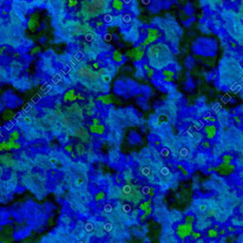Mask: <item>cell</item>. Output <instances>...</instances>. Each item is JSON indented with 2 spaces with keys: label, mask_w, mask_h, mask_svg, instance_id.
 Masks as SVG:
<instances>
[{
  "label": "cell",
  "mask_w": 243,
  "mask_h": 243,
  "mask_svg": "<svg viewBox=\"0 0 243 243\" xmlns=\"http://www.w3.org/2000/svg\"><path fill=\"white\" fill-rule=\"evenodd\" d=\"M192 233H193V226H192V224L184 223V224L179 225L178 228H177V235L180 238H184L190 236Z\"/></svg>",
  "instance_id": "1"
},
{
  "label": "cell",
  "mask_w": 243,
  "mask_h": 243,
  "mask_svg": "<svg viewBox=\"0 0 243 243\" xmlns=\"http://www.w3.org/2000/svg\"><path fill=\"white\" fill-rule=\"evenodd\" d=\"M215 170L221 176H228L230 175L234 170H235V166L231 165V164H226V163H221L219 164L218 167L215 168Z\"/></svg>",
  "instance_id": "2"
},
{
  "label": "cell",
  "mask_w": 243,
  "mask_h": 243,
  "mask_svg": "<svg viewBox=\"0 0 243 243\" xmlns=\"http://www.w3.org/2000/svg\"><path fill=\"white\" fill-rule=\"evenodd\" d=\"M11 236H12V229L10 225H6V226H4V228L1 229V231H0V240L2 242L9 243L10 242L9 238H12Z\"/></svg>",
  "instance_id": "3"
},
{
  "label": "cell",
  "mask_w": 243,
  "mask_h": 243,
  "mask_svg": "<svg viewBox=\"0 0 243 243\" xmlns=\"http://www.w3.org/2000/svg\"><path fill=\"white\" fill-rule=\"evenodd\" d=\"M147 33L148 34H147V37L145 38V40L144 42V45H149L152 42L156 41L160 37V32L156 29H148Z\"/></svg>",
  "instance_id": "4"
},
{
  "label": "cell",
  "mask_w": 243,
  "mask_h": 243,
  "mask_svg": "<svg viewBox=\"0 0 243 243\" xmlns=\"http://www.w3.org/2000/svg\"><path fill=\"white\" fill-rule=\"evenodd\" d=\"M38 23H39V15L37 13L31 14L29 19V28L30 29V30H34Z\"/></svg>",
  "instance_id": "5"
},
{
  "label": "cell",
  "mask_w": 243,
  "mask_h": 243,
  "mask_svg": "<svg viewBox=\"0 0 243 243\" xmlns=\"http://www.w3.org/2000/svg\"><path fill=\"white\" fill-rule=\"evenodd\" d=\"M204 131L208 139H213L217 134V127L215 125H207L204 127Z\"/></svg>",
  "instance_id": "6"
},
{
  "label": "cell",
  "mask_w": 243,
  "mask_h": 243,
  "mask_svg": "<svg viewBox=\"0 0 243 243\" xmlns=\"http://www.w3.org/2000/svg\"><path fill=\"white\" fill-rule=\"evenodd\" d=\"M112 8H113L115 10H117V11H121V10H123L124 8V2H122V1H120V0H114V1L112 2Z\"/></svg>",
  "instance_id": "7"
},
{
  "label": "cell",
  "mask_w": 243,
  "mask_h": 243,
  "mask_svg": "<svg viewBox=\"0 0 243 243\" xmlns=\"http://www.w3.org/2000/svg\"><path fill=\"white\" fill-rule=\"evenodd\" d=\"M13 117H14V113L10 109H6L2 115V118L4 121H10Z\"/></svg>",
  "instance_id": "8"
},
{
  "label": "cell",
  "mask_w": 243,
  "mask_h": 243,
  "mask_svg": "<svg viewBox=\"0 0 243 243\" xmlns=\"http://www.w3.org/2000/svg\"><path fill=\"white\" fill-rule=\"evenodd\" d=\"M112 58H113V61L116 63L123 62V55L119 50H114V52L112 54Z\"/></svg>",
  "instance_id": "9"
},
{
  "label": "cell",
  "mask_w": 243,
  "mask_h": 243,
  "mask_svg": "<svg viewBox=\"0 0 243 243\" xmlns=\"http://www.w3.org/2000/svg\"><path fill=\"white\" fill-rule=\"evenodd\" d=\"M122 191H123V193H124L125 196H129V195H131V194L133 193V191H134V190H133L132 185H130V184L126 183L125 185H124V187H123Z\"/></svg>",
  "instance_id": "10"
},
{
  "label": "cell",
  "mask_w": 243,
  "mask_h": 243,
  "mask_svg": "<svg viewBox=\"0 0 243 243\" xmlns=\"http://www.w3.org/2000/svg\"><path fill=\"white\" fill-rule=\"evenodd\" d=\"M140 51H141V50H140V48H139V47L134 48V49H131L130 50H128V51H127V56H129L130 58L135 59V58H136V56L138 55V53H139Z\"/></svg>",
  "instance_id": "11"
},
{
  "label": "cell",
  "mask_w": 243,
  "mask_h": 243,
  "mask_svg": "<svg viewBox=\"0 0 243 243\" xmlns=\"http://www.w3.org/2000/svg\"><path fill=\"white\" fill-rule=\"evenodd\" d=\"M77 98V96L74 95V91L73 90H69V92H67V94L65 95V101L69 100V101H74Z\"/></svg>",
  "instance_id": "12"
},
{
  "label": "cell",
  "mask_w": 243,
  "mask_h": 243,
  "mask_svg": "<svg viewBox=\"0 0 243 243\" xmlns=\"http://www.w3.org/2000/svg\"><path fill=\"white\" fill-rule=\"evenodd\" d=\"M162 73H163V76L164 77H174V75H175V72L173 71V70H171V69H164V70L162 71Z\"/></svg>",
  "instance_id": "13"
},
{
  "label": "cell",
  "mask_w": 243,
  "mask_h": 243,
  "mask_svg": "<svg viewBox=\"0 0 243 243\" xmlns=\"http://www.w3.org/2000/svg\"><path fill=\"white\" fill-rule=\"evenodd\" d=\"M222 161H223V163H226V164H230L231 162L233 161V157L231 156V155H228V154H226V155H224L223 157H222Z\"/></svg>",
  "instance_id": "14"
},
{
  "label": "cell",
  "mask_w": 243,
  "mask_h": 243,
  "mask_svg": "<svg viewBox=\"0 0 243 243\" xmlns=\"http://www.w3.org/2000/svg\"><path fill=\"white\" fill-rule=\"evenodd\" d=\"M76 152H77L79 155H83V154L84 153V144H78L76 145Z\"/></svg>",
  "instance_id": "15"
},
{
  "label": "cell",
  "mask_w": 243,
  "mask_h": 243,
  "mask_svg": "<svg viewBox=\"0 0 243 243\" xmlns=\"http://www.w3.org/2000/svg\"><path fill=\"white\" fill-rule=\"evenodd\" d=\"M112 20H113V17H112L111 14H104V17H103V21H104V23H107V24H108V23H111Z\"/></svg>",
  "instance_id": "16"
},
{
  "label": "cell",
  "mask_w": 243,
  "mask_h": 243,
  "mask_svg": "<svg viewBox=\"0 0 243 243\" xmlns=\"http://www.w3.org/2000/svg\"><path fill=\"white\" fill-rule=\"evenodd\" d=\"M194 221H195V217H194V216H192V215H187V216L185 217V223L192 224Z\"/></svg>",
  "instance_id": "17"
},
{
  "label": "cell",
  "mask_w": 243,
  "mask_h": 243,
  "mask_svg": "<svg viewBox=\"0 0 243 243\" xmlns=\"http://www.w3.org/2000/svg\"><path fill=\"white\" fill-rule=\"evenodd\" d=\"M104 104H110L111 102H112V100H111V98H110V96L109 95H106V96H104V97H101V99H100Z\"/></svg>",
  "instance_id": "18"
},
{
  "label": "cell",
  "mask_w": 243,
  "mask_h": 243,
  "mask_svg": "<svg viewBox=\"0 0 243 243\" xmlns=\"http://www.w3.org/2000/svg\"><path fill=\"white\" fill-rule=\"evenodd\" d=\"M150 204H151V200L149 199V200H147V201L144 202L143 204H141V205H140V209H141V210H143V211H144L146 208L150 207Z\"/></svg>",
  "instance_id": "19"
},
{
  "label": "cell",
  "mask_w": 243,
  "mask_h": 243,
  "mask_svg": "<svg viewBox=\"0 0 243 243\" xmlns=\"http://www.w3.org/2000/svg\"><path fill=\"white\" fill-rule=\"evenodd\" d=\"M18 138H19V134H18L17 131H13V132L10 134V141H13V142H15V140H17Z\"/></svg>",
  "instance_id": "20"
},
{
  "label": "cell",
  "mask_w": 243,
  "mask_h": 243,
  "mask_svg": "<svg viewBox=\"0 0 243 243\" xmlns=\"http://www.w3.org/2000/svg\"><path fill=\"white\" fill-rule=\"evenodd\" d=\"M131 15L130 14H128V13H125L124 16H123V21L124 22V23H129V22H131Z\"/></svg>",
  "instance_id": "21"
},
{
  "label": "cell",
  "mask_w": 243,
  "mask_h": 243,
  "mask_svg": "<svg viewBox=\"0 0 243 243\" xmlns=\"http://www.w3.org/2000/svg\"><path fill=\"white\" fill-rule=\"evenodd\" d=\"M208 235H209V237H211V238H216V237L218 236V232H217L215 229H210V230L208 231Z\"/></svg>",
  "instance_id": "22"
},
{
  "label": "cell",
  "mask_w": 243,
  "mask_h": 243,
  "mask_svg": "<svg viewBox=\"0 0 243 243\" xmlns=\"http://www.w3.org/2000/svg\"><path fill=\"white\" fill-rule=\"evenodd\" d=\"M104 132V125H98V128H97V134H103Z\"/></svg>",
  "instance_id": "23"
},
{
  "label": "cell",
  "mask_w": 243,
  "mask_h": 243,
  "mask_svg": "<svg viewBox=\"0 0 243 243\" xmlns=\"http://www.w3.org/2000/svg\"><path fill=\"white\" fill-rule=\"evenodd\" d=\"M84 38H85V40H86V41L90 42V41H92V40H93L94 36H93V34H92V33H90V32H89V33H87V34L85 35V37H84Z\"/></svg>",
  "instance_id": "24"
},
{
  "label": "cell",
  "mask_w": 243,
  "mask_h": 243,
  "mask_svg": "<svg viewBox=\"0 0 243 243\" xmlns=\"http://www.w3.org/2000/svg\"><path fill=\"white\" fill-rule=\"evenodd\" d=\"M144 56V51H140V52L138 53V55L136 56L135 60H136V61H140Z\"/></svg>",
  "instance_id": "25"
},
{
  "label": "cell",
  "mask_w": 243,
  "mask_h": 243,
  "mask_svg": "<svg viewBox=\"0 0 243 243\" xmlns=\"http://www.w3.org/2000/svg\"><path fill=\"white\" fill-rule=\"evenodd\" d=\"M144 212V217H146V216H149V215L152 213V208H151V207H148V208H146V209H145Z\"/></svg>",
  "instance_id": "26"
},
{
  "label": "cell",
  "mask_w": 243,
  "mask_h": 243,
  "mask_svg": "<svg viewBox=\"0 0 243 243\" xmlns=\"http://www.w3.org/2000/svg\"><path fill=\"white\" fill-rule=\"evenodd\" d=\"M153 74H154V69H152V68H150V69H148V70H147V73H146V75L150 78V77H152L153 76Z\"/></svg>",
  "instance_id": "27"
},
{
  "label": "cell",
  "mask_w": 243,
  "mask_h": 243,
  "mask_svg": "<svg viewBox=\"0 0 243 243\" xmlns=\"http://www.w3.org/2000/svg\"><path fill=\"white\" fill-rule=\"evenodd\" d=\"M103 198H104V192H100V193L97 195L96 199H97V200H100V199H103Z\"/></svg>",
  "instance_id": "28"
},
{
  "label": "cell",
  "mask_w": 243,
  "mask_h": 243,
  "mask_svg": "<svg viewBox=\"0 0 243 243\" xmlns=\"http://www.w3.org/2000/svg\"><path fill=\"white\" fill-rule=\"evenodd\" d=\"M161 153H162V155L163 156V157H165V158H166V157L168 156V154H169V151H168V149L164 148V149H162Z\"/></svg>",
  "instance_id": "29"
},
{
  "label": "cell",
  "mask_w": 243,
  "mask_h": 243,
  "mask_svg": "<svg viewBox=\"0 0 243 243\" xmlns=\"http://www.w3.org/2000/svg\"><path fill=\"white\" fill-rule=\"evenodd\" d=\"M191 235H192V238H193L194 239H198V238H199V237H200V234H199V233H192Z\"/></svg>",
  "instance_id": "30"
},
{
  "label": "cell",
  "mask_w": 243,
  "mask_h": 243,
  "mask_svg": "<svg viewBox=\"0 0 243 243\" xmlns=\"http://www.w3.org/2000/svg\"><path fill=\"white\" fill-rule=\"evenodd\" d=\"M104 40L107 41V42H110V41L112 40V35H110V34H105V35H104Z\"/></svg>",
  "instance_id": "31"
},
{
  "label": "cell",
  "mask_w": 243,
  "mask_h": 243,
  "mask_svg": "<svg viewBox=\"0 0 243 243\" xmlns=\"http://www.w3.org/2000/svg\"><path fill=\"white\" fill-rule=\"evenodd\" d=\"M90 131L93 132V133H96L97 132V128H98V125H91L90 127Z\"/></svg>",
  "instance_id": "32"
},
{
  "label": "cell",
  "mask_w": 243,
  "mask_h": 243,
  "mask_svg": "<svg viewBox=\"0 0 243 243\" xmlns=\"http://www.w3.org/2000/svg\"><path fill=\"white\" fill-rule=\"evenodd\" d=\"M103 80L104 82H106V83H108L109 80H110V77H109L108 75H104V76H103Z\"/></svg>",
  "instance_id": "33"
},
{
  "label": "cell",
  "mask_w": 243,
  "mask_h": 243,
  "mask_svg": "<svg viewBox=\"0 0 243 243\" xmlns=\"http://www.w3.org/2000/svg\"><path fill=\"white\" fill-rule=\"evenodd\" d=\"M164 81L165 82H172L174 81V78H172V77H164Z\"/></svg>",
  "instance_id": "34"
},
{
  "label": "cell",
  "mask_w": 243,
  "mask_h": 243,
  "mask_svg": "<svg viewBox=\"0 0 243 243\" xmlns=\"http://www.w3.org/2000/svg\"><path fill=\"white\" fill-rule=\"evenodd\" d=\"M179 169H180V170H181V171L184 173V175H185V176H187V175H188V172H187L186 170H184V169H183L181 166H179Z\"/></svg>",
  "instance_id": "35"
},
{
  "label": "cell",
  "mask_w": 243,
  "mask_h": 243,
  "mask_svg": "<svg viewBox=\"0 0 243 243\" xmlns=\"http://www.w3.org/2000/svg\"><path fill=\"white\" fill-rule=\"evenodd\" d=\"M66 150L69 151V152H71L72 151V146H70V145L69 146H66Z\"/></svg>",
  "instance_id": "36"
},
{
  "label": "cell",
  "mask_w": 243,
  "mask_h": 243,
  "mask_svg": "<svg viewBox=\"0 0 243 243\" xmlns=\"http://www.w3.org/2000/svg\"><path fill=\"white\" fill-rule=\"evenodd\" d=\"M93 125H99V122L97 119H94L93 120Z\"/></svg>",
  "instance_id": "37"
},
{
  "label": "cell",
  "mask_w": 243,
  "mask_h": 243,
  "mask_svg": "<svg viewBox=\"0 0 243 243\" xmlns=\"http://www.w3.org/2000/svg\"><path fill=\"white\" fill-rule=\"evenodd\" d=\"M228 230H229L230 232H234V231H236V230H237V228H234V227H229V228H228Z\"/></svg>",
  "instance_id": "38"
},
{
  "label": "cell",
  "mask_w": 243,
  "mask_h": 243,
  "mask_svg": "<svg viewBox=\"0 0 243 243\" xmlns=\"http://www.w3.org/2000/svg\"><path fill=\"white\" fill-rule=\"evenodd\" d=\"M39 50H40V48H38V47H37V48H35V49L33 50L32 53H34V52H36V51H39Z\"/></svg>",
  "instance_id": "39"
},
{
  "label": "cell",
  "mask_w": 243,
  "mask_h": 243,
  "mask_svg": "<svg viewBox=\"0 0 243 243\" xmlns=\"http://www.w3.org/2000/svg\"><path fill=\"white\" fill-rule=\"evenodd\" d=\"M82 182H83V179H79L77 180V184H81Z\"/></svg>",
  "instance_id": "40"
},
{
  "label": "cell",
  "mask_w": 243,
  "mask_h": 243,
  "mask_svg": "<svg viewBox=\"0 0 243 243\" xmlns=\"http://www.w3.org/2000/svg\"><path fill=\"white\" fill-rule=\"evenodd\" d=\"M226 234V231L225 230H221L220 231V235H225Z\"/></svg>",
  "instance_id": "41"
},
{
  "label": "cell",
  "mask_w": 243,
  "mask_h": 243,
  "mask_svg": "<svg viewBox=\"0 0 243 243\" xmlns=\"http://www.w3.org/2000/svg\"><path fill=\"white\" fill-rule=\"evenodd\" d=\"M3 150V147H2V144H0V151H2Z\"/></svg>",
  "instance_id": "42"
}]
</instances>
